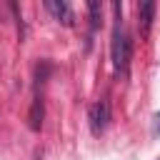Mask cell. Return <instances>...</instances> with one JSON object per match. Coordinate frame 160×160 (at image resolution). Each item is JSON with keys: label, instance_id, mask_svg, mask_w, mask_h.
Segmentation results:
<instances>
[{"label": "cell", "instance_id": "obj_4", "mask_svg": "<svg viewBox=\"0 0 160 160\" xmlns=\"http://www.w3.org/2000/svg\"><path fill=\"white\" fill-rule=\"evenodd\" d=\"M152 15H155V2L152 0H145V2H140L138 5V22H140V32L142 35H148L150 32V25H152Z\"/></svg>", "mask_w": 160, "mask_h": 160}, {"label": "cell", "instance_id": "obj_5", "mask_svg": "<svg viewBox=\"0 0 160 160\" xmlns=\"http://www.w3.org/2000/svg\"><path fill=\"white\" fill-rule=\"evenodd\" d=\"M42 115H45V110H42V98L35 95V98H32V105H30V115H28L32 130H40V128H42Z\"/></svg>", "mask_w": 160, "mask_h": 160}, {"label": "cell", "instance_id": "obj_2", "mask_svg": "<svg viewBox=\"0 0 160 160\" xmlns=\"http://www.w3.org/2000/svg\"><path fill=\"white\" fill-rule=\"evenodd\" d=\"M88 120H90V130H92L95 135H100V132L108 128V120H110V108H108V102H105V100L92 102L90 110H88Z\"/></svg>", "mask_w": 160, "mask_h": 160}, {"label": "cell", "instance_id": "obj_1", "mask_svg": "<svg viewBox=\"0 0 160 160\" xmlns=\"http://www.w3.org/2000/svg\"><path fill=\"white\" fill-rule=\"evenodd\" d=\"M112 10H115V28H112V45H110V52H112L115 72H125L128 65H130V38L122 32V5L115 2Z\"/></svg>", "mask_w": 160, "mask_h": 160}, {"label": "cell", "instance_id": "obj_3", "mask_svg": "<svg viewBox=\"0 0 160 160\" xmlns=\"http://www.w3.org/2000/svg\"><path fill=\"white\" fill-rule=\"evenodd\" d=\"M45 8H48L62 25H72V10H70V5H68L65 0H48Z\"/></svg>", "mask_w": 160, "mask_h": 160}, {"label": "cell", "instance_id": "obj_6", "mask_svg": "<svg viewBox=\"0 0 160 160\" xmlns=\"http://www.w3.org/2000/svg\"><path fill=\"white\" fill-rule=\"evenodd\" d=\"M88 12H90V28L95 30V28L100 25V20H102V5H100L98 0H90V2H88Z\"/></svg>", "mask_w": 160, "mask_h": 160}]
</instances>
